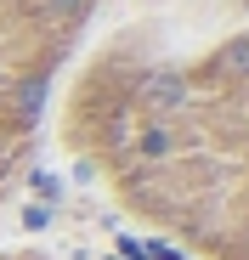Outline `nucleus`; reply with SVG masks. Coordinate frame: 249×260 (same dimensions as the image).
<instances>
[{
    "instance_id": "nucleus-1",
    "label": "nucleus",
    "mask_w": 249,
    "mask_h": 260,
    "mask_svg": "<svg viewBox=\"0 0 249 260\" xmlns=\"http://www.w3.org/2000/svg\"><path fill=\"white\" fill-rule=\"evenodd\" d=\"M51 119L124 221L193 260H249V23L91 40Z\"/></svg>"
},
{
    "instance_id": "nucleus-2",
    "label": "nucleus",
    "mask_w": 249,
    "mask_h": 260,
    "mask_svg": "<svg viewBox=\"0 0 249 260\" xmlns=\"http://www.w3.org/2000/svg\"><path fill=\"white\" fill-rule=\"evenodd\" d=\"M108 0H0V192L51 124L68 68Z\"/></svg>"
},
{
    "instance_id": "nucleus-3",
    "label": "nucleus",
    "mask_w": 249,
    "mask_h": 260,
    "mask_svg": "<svg viewBox=\"0 0 249 260\" xmlns=\"http://www.w3.org/2000/svg\"><path fill=\"white\" fill-rule=\"evenodd\" d=\"M0 260H63V254L40 249V243H0Z\"/></svg>"
}]
</instances>
